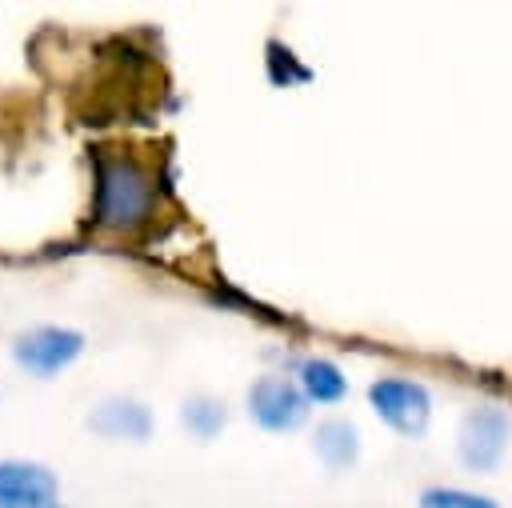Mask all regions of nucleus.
<instances>
[{
	"mask_svg": "<svg viewBox=\"0 0 512 508\" xmlns=\"http://www.w3.org/2000/svg\"><path fill=\"white\" fill-rule=\"evenodd\" d=\"M316 456L328 468H348L360 456V432L348 420H324L316 428Z\"/></svg>",
	"mask_w": 512,
	"mask_h": 508,
	"instance_id": "obj_8",
	"label": "nucleus"
},
{
	"mask_svg": "<svg viewBox=\"0 0 512 508\" xmlns=\"http://www.w3.org/2000/svg\"><path fill=\"white\" fill-rule=\"evenodd\" d=\"M84 352V336L72 328H32L12 344V356L20 368H28L32 376H52L60 368H68L76 356Z\"/></svg>",
	"mask_w": 512,
	"mask_h": 508,
	"instance_id": "obj_5",
	"label": "nucleus"
},
{
	"mask_svg": "<svg viewBox=\"0 0 512 508\" xmlns=\"http://www.w3.org/2000/svg\"><path fill=\"white\" fill-rule=\"evenodd\" d=\"M508 436H512L508 412H500V408H476V412H468V416L460 420V432H456L460 460H464L472 472H492V468L504 460Z\"/></svg>",
	"mask_w": 512,
	"mask_h": 508,
	"instance_id": "obj_3",
	"label": "nucleus"
},
{
	"mask_svg": "<svg viewBox=\"0 0 512 508\" xmlns=\"http://www.w3.org/2000/svg\"><path fill=\"white\" fill-rule=\"evenodd\" d=\"M248 412L268 432H292L308 416V396L288 376H260L248 388Z\"/></svg>",
	"mask_w": 512,
	"mask_h": 508,
	"instance_id": "obj_4",
	"label": "nucleus"
},
{
	"mask_svg": "<svg viewBox=\"0 0 512 508\" xmlns=\"http://www.w3.org/2000/svg\"><path fill=\"white\" fill-rule=\"evenodd\" d=\"M420 508H500V504L492 496L468 492V488H424Z\"/></svg>",
	"mask_w": 512,
	"mask_h": 508,
	"instance_id": "obj_12",
	"label": "nucleus"
},
{
	"mask_svg": "<svg viewBox=\"0 0 512 508\" xmlns=\"http://www.w3.org/2000/svg\"><path fill=\"white\" fill-rule=\"evenodd\" d=\"M268 76H272V84L288 88V84H304V80H312V68H304L288 44L268 40Z\"/></svg>",
	"mask_w": 512,
	"mask_h": 508,
	"instance_id": "obj_11",
	"label": "nucleus"
},
{
	"mask_svg": "<svg viewBox=\"0 0 512 508\" xmlns=\"http://www.w3.org/2000/svg\"><path fill=\"white\" fill-rule=\"evenodd\" d=\"M368 400H372V412L388 428H396L400 436H424L428 432L432 400H428V388L424 384L404 380V376H380L368 388Z\"/></svg>",
	"mask_w": 512,
	"mask_h": 508,
	"instance_id": "obj_2",
	"label": "nucleus"
},
{
	"mask_svg": "<svg viewBox=\"0 0 512 508\" xmlns=\"http://www.w3.org/2000/svg\"><path fill=\"white\" fill-rule=\"evenodd\" d=\"M0 508H60V500L56 504H40V500H20V496L0 492Z\"/></svg>",
	"mask_w": 512,
	"mask_h": 508,
	"instance_id": "obj_13",
	"label": "nucleus"
},
{
	"mask_svg": "<svg viewBox=\"0 0 512 508\" xmlns=\"http://www.w3.org/2000/svg\"><path fill=\"white\" fill-rule=\"evenodd\" d=\"M180 416H184V428H188L192 436H200V440H212V436L224 428V420H228L224 404L212 400V396H192Z\"/></svg>",
	"mask_w": 512,
	"mask_h": 508,
	"instance_id": "obj_10",
	"label": "nucleus"
},
{
	"mask_svg": "<svg viewBox=\"0 0 512 508\" xmlns=\"http://www.w3.org/2000/svg\"><path fill=\"white\" fill-rule=\"evenodd\" d=\"M88 428L108 436V440H148L152 432V412L136 400H104L100 408H92Z\"/></svg>",
	"mask_w": 512,
	"mask_h": 508,
	"instance_id": "obj_6",
	"label": "nucleus"
},
{
	"mask_svg": "<svg viewBox=\"0 0 512 508\" xmlns=\"http://www.w3.org/2000/svg\"><path fill=\"white\" fill-rule=\"evenodd\" d=\"M92 168H96V208H92L96 224L108 232H132L148 224V216L156 212L152 168L124 148H96Z\"/></svg>",
	"mask_w": 512,
	"mask_h": 508,
	"instance_id": "obj_1",
	"label": "nucleus"
},
{
	"mask_svg": "<svg viewBox=\"0 0 512 508\" xmlns=\"http://www.w3.org/2000/svg\"><path fill=\"white\" fill-rule=\"evenodd\" d=\"M300 388H304V396L316 400V404H336V400L348 392V380H344V372H340L332 360L312 356V360L300 364Z\"/></svg>",
	"mask_w": 512,
	"mask_h": 508,
	"instance_id": "obj_9",
	"label": "nucleus"
},
{
	"mask_svg": "<svg viewBox=\"0 0 512 508\" xmlns=\"http://www.w3.org/2000/svg\"><path fill=\"white\" fill-rule=\"evenodd\" d=\"M0 492L20 496V500L56 504V472H48L44 464H28V460H0Z\"/></svg>",
	"mask_w": 512,
	"mask_h": 508,
	"instance_id": "obj_7",
	"label": "nucleus"
}]
</instances>
